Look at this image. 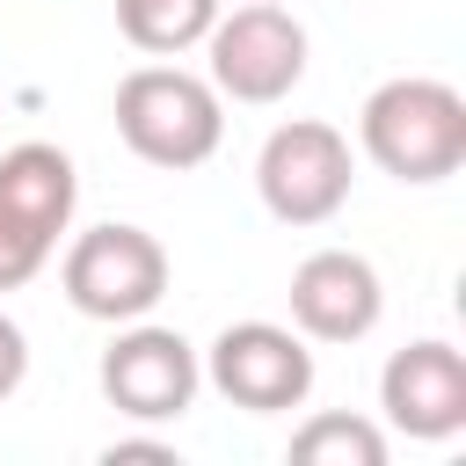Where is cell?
Here are the masks:
<instances>
[{"label":"cell","mask_w":466,"mask_h":466,"mask_svg":"<svg viewBox=\"0 0 466 466\" xmlns=\"http://www.w3.org/2000/svg\"><path fill=\"white\" fill-rule=\"evenodd\" d=\"M291 328L306 342H364L386 313V284L357 248H313L291 269Z\"/></svg>","instance_id":"cell-9"},{"label":"cell","mask_w":466,"mask_h":466,"mask_svg":"<svg viewBox=\"0 0 466 466\" xmlns=\"http://www.w3.org/2000/svg\"><path fill=\"white\" fill-rule=\"evenodd\" d=\"M167 277H175V269H167V248H160L146 226H124V218L73 233V248H66V262H58V284H66L73 313H87V320H102V328L146 320V313L167 299Z\"/></svg>","instance_id":"cell-4"},{"label":"cell","mask_w":466,"mask_h":466,"mask_svg":"<svg viewBox=\"0 0 466 466\" xmlns=\"http://www.w3.org/2000/svg\"><path fill=\"white\" fill-rule=\"evenodd\" d=\"M44 262H51V248H44L29 226H15V218L0 211V291H22Z\"/></svg>","instance_id":"cell-13"},{"label":"cell","mask_w":466,"mask_h":466,"mask_svg":"<svg viewBox=\"0 0 466 466\" xmlns=\"http://www.w3.org/2000/svg\"><path fill=\"white\" fill-rule=\"evenodd\" d=\"M197 51H204V80L226 102H248V109H269V102H284L306 80V22L284 0L218 7L211 36Z\"/></svg>","instance_id":"cell-3"},{"label":"cell","mask_w":466,"mask_h":466,"mask_svg":"<svg viewBox=\"0 0 466 466\" xmlns=\"http://www.w3.org/2000/svg\"><path fill=\"white\" fill-rule=\"evenodd\" d=\"M116 138L146 160V167H204L226 138V95L189 73V66H131L116 80Z\"/></svg>","instance_id":"cell-2"},{"label":"cell","mask_w":466,"mask_h":466,"mask_svg":"<svg viewBox=\"0 0 466 466\" xmlns=\"http://www.w3.org/2000/svg\"><path fill=\"white\" fill-rule=\"evenodd\" d=\"M291 466H386V422L320 408L291 430Z\"/></svg>","instance_id":"cell-12"},{"label":"cell","mask_w":466,"mask_h":466,"mask_svg":"<svg viewBox=\"0 0 466 466\" xmlns=\"http://www.w3.org/2000/svg\"><path fill=\"white\" fill-rule=\"evenodd\" d=\"M102 459H109V466H131V459H153V466H182V459H175V444H160V437H116Z\"/></svg>","instance_id":"cell-15"},{"label":"cell","mask_w":466,"mask_h":466,"mask_svg":"<svg viewBox=\"0 0 466 466\" xmlns=\"http://www.w3.org/2000/svg\"><path fill=\"white\" fill-rule=\"evenodd\" d=\"M22 379H29V335L15 328V313H0V400L22 393Z\"/></svg>","instance_id":"cell-14"},{"label":"cell","mask_w":466,"mask_h":466,"mask_svg":"<svg viewBox=\"0 0 466 466\" xmlns=\"http://www.w3.org/2000/svg\"><path fill=\"white\" fill-rule=\"evenodd\" d=\"M379 415H386V430H400L415 444L459 437L466 430V357L444 335L393 350L386 371H379Z\"/></svg>","instance_id":"cell-8"},{"label":"cell","mask_w":466,"mask_h":466,"mask_svg":"<svg viewBox=\"0 0 466 466\" xmlns=\"http://www.w3.org/2000/svg\"><path fill=\"white\" fill-rule=\"evenodd\" d=\"M357 146L379 175L430 189V182L466 167V95L451 80H430V73L379 80L357 109Z\"/></svg>","instance_id":"cell-1"},{"label":"cell","mask_w":466,"mask_h":466,"mask_svg":"<svg viewBox=\"0 0 466 466\" xmlns=\"http://www.w3.org/2000/svg\"><path fill=\"white\" fill-rule=\"evenodd\" d=\"M218 7L226 0H116V29L146 58H182V51H197L211 36Z\"/></svg>","instance_id":"cell-11"},{"label":"cell","mask_w":466,"mask_h":466,"mask_svg":"<svg viewBox=\"0 0 466 466\" xmlns=\"http://www.w3.org/2000/svg\"><path fill=\"white\" fill-rule=\"evenodd\" d=\"M197 357H204V386L248 415H291L313 393V342L284 320H226Z\"/></svg>","instance_id":"cell-7"},{"label":"cell","mask_w":466,"mask_h":466,"mask_svg":"<svg viewBox=\"0 0 466 466\" xmlns=\"http://www.w3.org/2000/svg\"><path fill=\"white\" fill-rule=\"evenodd\" d=\"M73 204H80V167H73L66 146H51V138H22V146L0 153V211H7L15 226H29L44 248L66 240Z\"/></svg>","instance_id":"cell-10"},{"label":"cell","mask_w":466,"mask_h":466,"mask_svg":"<svg viewBox=\"0 0 466 466\" xmlns=\"http://www.w3.org/2000/svg\"><path fill=\"white\" fill-rule=\"evenodd\" d=\"M350 182H357V153L320 116L277 124L255 153V189H262V211L277 226H328L350 204Z\"/></svg>","instance_id":"cell-5"},{"label":"cell","mask_w":466,"mask_h":466,"mask_svg":"<svg viewBox=\"0 0 466 466\" xmlns=\"http://www.w3.org/2000/svg\"><path fill=\"white\" fill-rule=\"evenodd\" d=\"M95 379H102V400L124 422H182L204 393V357H197L189 335H175L146 313V320H124L109 335Z\"/></svg>","instance_id":"cell-6"}]
</instances>
